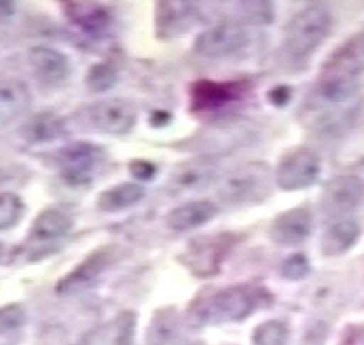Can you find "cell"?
<instances>
[{
  "mask_svg": "<svg viewBox=\"0 0 364 345\" xmlns=\"http://www.w3.org/2000/svg\"><path fill=\"white\" fill-rule=\"evenodd\" d=\"M273 295L256 283H240L199 295L190 304L187 319L192 327L242 322L259 307L269 306Z\"/></svg>",
  "mask_w": 364,
  "mask_h": 345,
  "instance_id": "cell-1",
  "label": "cell"
},
{
  "mask_svg": "<svg viewBox=\"0 0 364 345\" xmlns=\"http://www.w3.org/2000/svg\"><path fill=\"white\" fill-rule=\"evenodd\" d=\"M364 73V33L355 35L335 52L321 69L318 92L326 102L342 104L358 90Z\"/></svg>",
  "mask_w": 364,
  "mask_h": 345,
  "instance_id": "cell-2",
  "label": "cell"
},
{
  "mask_svg": "<svg viewBox=\"0 0 364 345\" xmlns=\"http://www.w3.org/2000/svg\"><path fill=\"white\" fill-rule=\"evenodd\" d=\"M331 24L333 18L326 7L318 4L304 7L287 24L282 43L283 54L294 64L307 63L330 35Z\"/></svg>",
  "mask_w": 364,
  "mask_h": 345,
  "instance_id": "cell-3",
  "label": "cell"
},
{
  "mask_svg": "<svg viewBox=\"0 0 364 345\" xmlns=\"http://www.w3.org/2000/svg\"><path fill=\"white\" fill-rule=\"evenodd\" d=\"M271 190L273 180L269 166L264 162H250L226 178L220 189V197L228 206L257 204L271 196Z\"/></svg>",
  "mask_w": 364,
  "mask_h": 345,
  "instance_id": "cell-4",
  "label": "cell"
},
{
  "mask_svg": "<svg viewBox=\"0 0 364 345\" xmlns=\"http://www.w3.org/2000/svg\"><path fill=\"white\" fill-rule=\"evenodd\" d=\"M237 245L233 233L209 235L190 240L187 250L181 254L180 261L199 278H209L220 273L225 258Z\"/></svg>",
  "mask_w": 364,
  "mask_h": 345,
  "instance_id": "cell-5",
  "label": "cell"
},
{
  "mask_svg": "<svg viewBox=\"0 0 364 345\" xmlns=\"http://www.w3.org/2000/svg\"><path fill=\"white\" fill-rule=\"evenodd\" d=\"M321 173V159L313 149L295 147L282 156L274 173V184L285 192L309 189Z\"/></svg>",
  "mask_w": 364,
  "mask_h": 345,
  "instance_id": "cell-6",
  "label": "cell"
},
{
  "mask_svg": "<svg viewBox=\"0 0 364 345\" xmlns=\"http://www.w3.org/2000/svg\"><path fill=\"white\" fill-rule=\"evenodd\" d=\"M121 255H123V253H121L119 247H100V249L88 254V258L80 262L71 273L60 278L58 287H55V292H58V295H60V297H68V295L80 294V292L94 287L97 280L106 273Z\"/></svg>",
  "mask_w": 364,
  "mask_h": 345,
  "instance_id": "cell-7",
  "label": "cell"
},
{
  "mask_svg": "<svg viewBox=\"0 0 364 345\" xmlns=\"http://www.w3.org/2000/svg\"><path fill=\"white\" fill-rule=\"evenodd\" d=\"M104 149L88 142H75L59 150L58 166L64 180L71 185L92 181L95 169L104 161Z\"/></svg>",
  "mask_w": 364,
  "mask_h": 345,
  "instance_id": "cell-8",
  "label": "cell"
},
{
  "mask_svg": "<svg viewBox=\"0 0 364 345\" xmlns=\"http://www.w3.org/2000/svg\"><path fill=\"white\" fill-rule=\"evenodd\" d=\"M364 201V180L358 174H338L325 184L321 193V213L338 218L358 209Z\"/></svg>",
  "mask_w": 364,
  "mask_h": 345,
  "instance_id": "cell-9",
  "label": "cell"
},
{
  "mask_svg": "<svg viewBox=\"0 0 364 345\" xmlns=\"http://www.w3.org/2000/svg\"><path fill=\"white\" fill-rule=\"evenodd\" d=\"M249 33L238 23H221L200 33L196 40V52L208 59H225L244 51Z\"/></svg>",
  "mask_w": 364,
  "mask_h": 345,
  "instance_id": "cell-10",
  "label": "cell"
},
{
  "mask_svg": "<svg viewBox=\"0 0 364 345\" xmlns=\"http://www.w3.org/2000/svg\"><path fill=\"white\" fill-rule=\"evenodd\" d=\"M88 121L102 133L123 135L132 132L139 120V109L128 99H107L92 104L87 109Z\"/></svg>",
  "mask_w": 364,
  "mask_h": 345,
  "instance_id": "cell-11",
  "label": "cell"
},
{
  "mask_svg": "<svg viewBox=\"0 0 364 345\" xmlns=\"http://www.w3.org/2000/svg\"><path fill=\"white\" fill-rule=\"evenodd\" d=\"M249 90L245 81H197L190 88V105L193 112H214L242 100Z\"/></svg>",
  "mask_w": 364,
  "mask_h": 345,
  "instance_id": "cell-12",
  "label": "cell"
},
{
  "mask_svg": "<svg viewBox=\"0 0 364 345\" xmlns=\"http://www.w3.org/2000/svg\"><path fill=\"white\" fill-rule=\"evenodd\" d=\"M313 231V214L309 207H295L274 218L269 228V238L283 247L304 243Z\"/></svg>",
  "mask_w": 364,
  "mask_h": 345,
  "instance_id": "cell-13",
  "label": "cell"
},
{
  "mask_svg": "<svg viewBox=\"0 0 364 345\" xmlns=\"http://www.w3.org/2000/svg\"><path fill=\"white\" fill-rule=\"evenodd\" d=\"M31 71L46 87H59L70 76V59L50 47H33L28 54Z\"/></svg>",
  "mask_w": 364,
  "mask_h": 345,
  "instance_id": "cell-14",
  "label": "cell"
},
{
  "mask_svg": "<svg viewBox=\"0 0 364 345\" xmlns=\"http://www.w3.org/2000/svg\"><path fill=\"white\" fill-rule=\"evenodd\" d=\"M68 19L90 36H106L112 26V16L106 7L94 2L63 4Z\"/></svg>",
  "mask_w": 364,
  "mask_h": 345,
  "instance_id": "cell-15",
  "label": "cell"
},
{
  "mask_svg": "<svg viewBox=\"0 0 364 345\" xmlns=\"http://www.w3.org/2000/svg\"><path fill=\"white\" fill-rule=\"evenodd\" d=\"M218 211H220L218 206L211 201H192L169 211L166 216V225L169 230L185 233L208 225L211 219L216 218Z\"/></svg>",
  "mask_w": 364,
  "mask_h": 345,
  "instance_id": "cell-16",
  "label": "cell"
},
{
  "mask_svg": "<svg viewBox=\"0 0 364 345\" xmlns=\"http://www.w3.org/2000/svg\"><path fill=\"white\" fill-rule=\"evenodd\" d=\"M157 35L163 38L183 35L190 30L196 19L192 4L185 2H159L157 4Z\"/></svg>",
  "mask_w": 364,
  "mask_h": 345,
  "instance_id": "cell-17",
  "label": "cell"
},
{
  "mask_svg": "<svg viewBox=\"0 0 364 345\" xmlns=\"http://www.w3.org/2000/svg\"><path fill=\"white\" fill-rule=\"evenodd\" d=\"M363 230L361 225L354 219H342L333 223L328 230L323 233L319 250L325 258H338L349 253L350 249L359 242Z\"/></svg>",
  "mask_w": 364,
  "mask_h": 345,
  "instance_id": "cell-18",
  "label": "cell"
},
{
  "mask_svg": "<svg viewBox=\"0 0 364 345\" xmlns=\"http://www.w3.org/2000/svg\"><path fill=\"white\" fill-rule=\"evenodd\" d=\"M73 228V219L59 209H46L35 218L31 225V242H54L68 235Z\"/></svg>",
  "mask_w": 364,
  "mask_h": 345,
  "instance_id": "cell-19",
  "label": "cell"
},
{
  "mask_svg": "<svg viewBox=\"0 0 364 345\" xmlns=\"http://www.w3.org/2000/svg\"><path fill=\"white\" fill-rule=\"evenodd\" d=\"M31 95L21 80L0 81V120L9 121L28 111Z\"/></svg>",
  "mask_w": 364,
  "mask_h": 345,
  "instance_id": "cell-20",
  "label": "cell"
},
{
  "mask_svg": "<svg viewBox=\"0 0 364 345\" xmlns=\"http://www.w3.org/2000/svg\"><path fill=\"white\" fill-rule=\"evenodd\" d=\"M144 197L145 189L139 184H118L104 190L97 197L95 206L102 213H118V211H124L128 207L139 204Z\"/></svg>",
  "mask_w": 364,
  "mask_h": 345,
  "instance_id": "cell-21",
  "label": "cell"
},
{
  "mask_svg": "<svg viewBox=\"0 0 364 345\" xmlns=\"http://www.w3.org/2000/svg\"><path fill=\"white\" fill-rule=\"evenodd\" d=\"M21 135L30 144H48V142L59 140L64 135V124L59 116L50 112L31 116L23 124Z\"/></svg>",
  "mask_w": 364,
  "mask_h": 345,
  "instance_id": "cell-22",
  "label": "cell"
},
{
  "mask_svg": "<svg viewBox=\"0 0 364 345\" xmlns=\"http://www.w3.org/2000/svg\"><path fill=\"white\" fill-rule=\"evenodd\" d=\"M218 169L213 161H196L181 166L178 171L173 174L171 185L178 190H192L204 189L211 185L216 178Z\"/></svg>",
  "mask_w": 364,
  "mask_h": 345,
  "instance_id": "cell-23",
  "label": "cell"
},
{
  "mask_svg": "<svg viewBox=\"0 0 364 345\" xmlns=\"http://www.w3.org/2000/svg\"><path fill=\"white\" fill-rule=\"evenodd\" d=\"M178 330V314L175 309H159L154 314L147 330V345H169Z\"/></svg>",
  "mask_w": 364,
  "mask_h": 345,
  "instance_id": "cell-24",
  "label": "cell"
},
{
  "mask_svg": "<svg viewBox=\"0 0 364 345\" xmlns=\"http://www.w3.org/2000/svg\"><path fill=\"white\" fill-rule=\"evenodd\" d=\"M289 327L285 323L271 319L254 330L252 345H287L289 344Z\"/></svg>",
  "mask_w": 364,
  "mask_h": 345,
  "instance_id": "cell-25",
  "label": "cell"
},
{
  "mask_svg": "<svg viewBox=\"0 0 364 345\" xmlns=\"http://www.w3.org/2000/svg\"><path fill=\"white\" fill-rule=\"evenodd\" d=\"M24 204L16 193H0V230H9L21 221Z\"/></svg>",
  "mask_w": 364,
  "mask_h": 345,
  "instance_id": "cell-26",
  "label": "cell"
},
{
  "mask_svg": "<svg viewBox=\"0 0 364 345\" xmlns=\"http://www.w3.org/2000/svg\"><path fill=\"white\" fill-rule=\"evenodd\" d=\"M116 81H118V71L109 63L95 64L87 75V87L92 92H106L114 87Z\"/></svg>",
  "mask_w": 364,
  "mask_h": 345,
  "instance_id": "cell-27",
  "label": "cell"
},
{
  "mask_svg": "<svg viewBox=\"0 0 364 345\" xmlns=\"http://www.w3.org/2000/svg\"><path fill=\"white\" fill-rule=\"evenodd\" d=\"M135 323L136 316L135 312L127 311L116 318L112 323V344L114 345H129L135 335Z\"/></svg>",
  "mask_w": 364,
  "mask_h": 345,
  "instance_id": "cell-28",
  "label": "cell"
},
{
  "mask_svg": "<svg viewBox=\"0 0 364 345\" xmlns=\"http://www.w3.org/2000/svg\"><path fill=\"white\" fill-rule=\"evenodd\" d=\"M26 311L19 304H7L0 307V335L19 330L26 323Z\"/></svg>",
  "mask_w": 364,
  "mask_h": 345,
  "instance_id": "cell-29",
  "label": "cell"
},
{
  "mask_svg": "<svg viewBox=\"0 0 364 345\" xmlns=\"http://www.w3.org/2000/svg\"><path fill=\"white\" fill-rule=\"evenodd\" d=\"M311 271L309 259L306 258V254H294L287 259L282 265L280 275L282 278L290 280V282H299V280H304Z\"/></svg>",
  "mask_w": 364,
  "mask_h": 345,
  "instance_id": "cell-30",
  "label": "cell"
},
{
  "mask_svg": "<svg viewBox=\"0 0 364 345\" xmlns=\"http://www.w3.org/2000/svg\"><path fill=\"white\" fill-rule=\"evenodd\" d=\"M129 173L140 181H151L154 176H156V166L152 164L151 161H145V159H133L128 164Z\"/></svg>",
  "mask_w": 364,
  "mask_h": 345,
  "instance_id": "cell-31",
  "label": "cell"
},
{
  "mask_svg": "<svg viewBox=\"0 0 364 345\" xmlns=\"http://www.w3.org/2000/svg\"><path fill=\"white\" fill-rule=\"evenodd\" d=\"M290 97H292V90H290L289 87L273 88V90L268 93V99L271 100V104L274 105H285L290 100Z\"/></svg>",
  "mask_w": 364,
  "mask_h": 345,
  "instance_id": "cell-32",
  "label": "cell"
},
{
  "mask_svg": "<svg viewBox=\"0 0 364 345\" xmlns=\"http://www.w3.org/2000/svg\"><path fill=\"white\" fill-rule=\"evenodd\" d=\"M76 345H106V334L104 328H95L90 334H87Z\"/></svg>",
  "mask_w": 364,
  "mask_h": 345,
  "instance_id": "cell-33",
  "label": "cell"
},
{
  "mask_svg": "<svg viewBox=\"0 0 364 345\" xmlns=\"http://www.w3.org/2000/svg\"><path fill=\"white\" fill-rule=\"evenodd\" d=\"M16 12V6L12 2H0V21H7Z\"/></svg>",
  "mask_w": 364,
  "mask_h": 345,
  "instance_id": "cell-34",
  "label": "cell"
}]
</instances>
